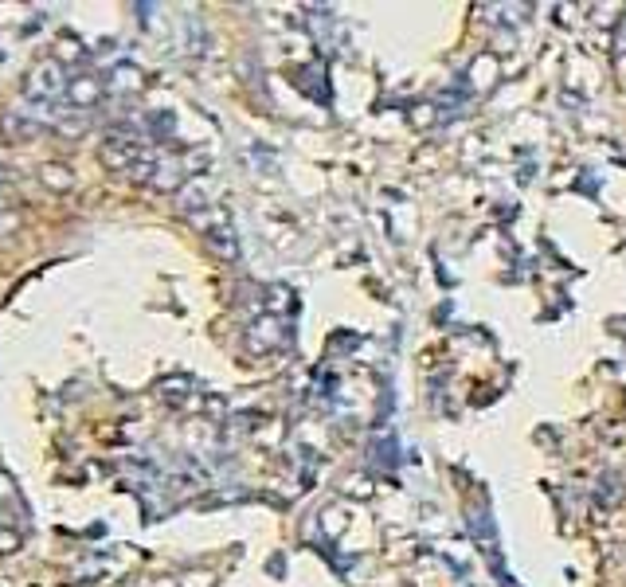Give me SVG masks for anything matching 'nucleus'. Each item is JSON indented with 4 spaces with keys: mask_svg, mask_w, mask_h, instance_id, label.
Segmentation results:
<instances>
[{
    "mask_svg": "<svg viewBox=\"0 0 626 587\" xmlns=\"http://www.w3.org/2000/svg\"><path fill=\"white\" fill-rule=\"evenodd\" d=\"M28 94L32 98H40V102H51V98H59V94H67V79H63V71H59V63H40L32 75H28Z\"/></svg>",
    "mask_w": 626,
    "mask_h": 587,
    "instance_id": "1",
    "label": "nucleus"
}]
</instances>
